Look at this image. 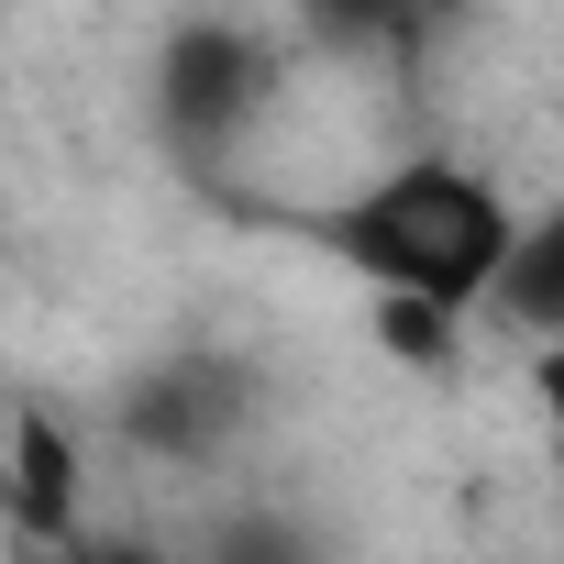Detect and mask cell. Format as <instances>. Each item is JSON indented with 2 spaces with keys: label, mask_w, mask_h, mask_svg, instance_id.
Masks as SVG:
<instances>
[{
  "label": "cell",
  "mask_w": 564,
  "mask_h": 564,
  "mask_svg": "<svg viewBox=\"0 0 564 564\" xmlns=\"http://www.w3.org/2000/svg\"><path fill=\"white\" fill-rule=\"evenodd\" d=\"M520 210L531 199H509V177H487L476 155L410 144V155L344 177L333 199H300L289 232L333 276H355V289L377 300V322H388L399 355L454 366V344L487 333V300H498L509 243H520Z\"/></svg>",
  "instance_id": "cell-1"
},
{
  "label": "cell",
  "mask_w": 564,
  "mask_h": 564,
  "mask_svg": "<svg viewBox=\"0 0 564 564\" xmlns=\"http://www.w3.org/2000/svg\"><path fill=\"white\" fill-rule=\"evenodd\" d=\"M289 100V34H265L243 12H177L144 56V122L166 144V166L188 177H232L254 155V133Z\"/></svg>",
  "instance_id": "cell-2"
},
{
  "label": "cell",
  "mask_w": 564,
  "mask_h": 564,
  "mask_svg": "<svg viewBox=\"0 0 564 564\" xmlns=\"http://www.w3.org/2000/svg\"><path fill=\"white\" fill-rule=\"evenodd\" d=\"M243 432V366L232 355H155L122 377L111 399V443L133 454H166V465H199Z\"/></svg>",
  "instance_id": "cell-3"
},
{
  "label": "cell",
  "mask_w": 564,
  "mask_h": 564,
  "mask_svg": "<svg viewBox=\"0 0 564 564\" xmlns=\"http://www.w3.org/2000/svg\"><path fill=\"white\" fill-rule=\"evenodd\" d=\"M487 333H509L520 355H553V344H564V188L520 210V243H509V265H498Z\"/></svg>",
  "instance_id": "cell-4"
},
{
  "label": "cell",
  "mask_w": 564,
  "mask_h": 564,
  "mask_svg": "<svg viewBox=\"0 0 564 564\" xmlns=\"http://www.w3.org/2000/svg\"><path fill=\"white\" fill-rule=\"evenodd\" d=\"M210 564H322V542H311L300 520H265V509H254V520H221V531H210Z\"/></svg>",
  "instance_id": "cell-5"
},
{
  "label": "cell",
  "mask_w": 564,
  "mask_h": 564,
  "mask_svg": "<svg viewBox=\"0 0 564 564\" xmlns=\"http://www.w3.org/2000/svg\"><path fill=\"white\" fill-rule=\"evenodd\" d=\"M23 564H177V553L144 542V531H78V542H56V553H23Z\"/></svg>",
  "instance_id": "cell-6"
},
{
  "label": "cell",
  "mask_w": 564,
  "mask_h": 564,
  "mask_svg": "<svg viewBox=\"0 0 564 564\" xmlns=\"http://www.w3.org/2000/svg\"><path fill=\"white\" fill-rule=\"evenodd\" d=\"M531 421H542V454H553V498H564V344L531 355Z\"/></svg>",
  "instance_id": "cell-7"
},
{
  "label": "cell",
  "mask_w": 564,
  "mask_h": 564,
  "mask_svg": "<svg viewBox=\"0 0 564 564\" xmlns=\"http://www.w3.org/2000/svg\"><path fill=\"white\" fill-rule=\"evenodd\" d=\"M12 410H23V399H12V355H0V443H12Z\"/></svg>",
  "instance_id": "cell-8"
}]
</instances>
